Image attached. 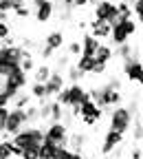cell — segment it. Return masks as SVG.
<instances>
[{
  "instance_id": "4fadbf2b",
  "label": "cell",
  "mask_w": 143,
  "mask_h": 159,
  "mask_svg": "<svg viewBox=\"0 0 143 159\" xmlns=\"http://www.w3.org/2000/svg\"><path fill=\"white\" fill-rule=\"evenodd\" d=\"M121 144H124V133H117V130L108 128V133L104 135V142H101V155L115 152Z\"/></svg>"
},
{
  "instance_id": "ac0fdd59",
  "label": "cell",
  "mask_w": 143,
  "mask_h": 159,
  "mask_svg": "<svg viewBox=\"0 0 143 159\" xmlns=\"http://www.w3.org/2000/svg\"><path fill=\"white\" fill-rule=\"evenodd\" d=\"M44 47H49V49H53V51L62 49V47H64V33H62V31H51V33L46 35V40H44Z\"/></svg>"
},
{
  "instance_id": "8d00e7d4",
  "label": "cell",
  "mask_w": 143,
  "mask_h": 159,
  "mask_svg": "<svg viewBox=\"0 0 143 159\" xmlns=\"http://www.w3.org/2000/svg\"><path fill=\"white\" fill-rule=\"evenodd\" d=\"M106 66H108V64H101V62H95V66H93L90 75H101V73L106 71Z\"/></svg>"
},
{
  "instance_id": "603a6c76",
  "label": "cell",
  "mask_w": 143,
  "mask_h": 159,
  "mask_svg": "<svg viewBox=\"0 0 143 159\" xmlns=\"http://www.w3.org/2000/svg\"><path fill=\"white\" fill-rule=\"evenodd\" d=\"M29 99H31V95H29L27 91H20V93L11 99V106H9V108H24V106H29Z\"/></svg>"
},
{
  "instance_id": "44dd1931",
  "label": "cell",
  "mask_w": 143,
  "mask_h": 159,
  "mask_svg": "<svg viewBox=\"0 0 143 159\" xmlns=\"http://www.w3.org/2000/svg\"><path fill=\"white\" fill-rule=\"evenodd\" d=\"M64 119V106L57 104L55 99H51L49 104V122H62Z\"/></svg>"
},
{
  "instance_id": "e575fe53",
  "label": "cell",
  "mask_w": 143,
  "mask_h": 159,
  "mask_svg": "<svg viewBox=\"0 0 143 159\" xmlns=\"http://www.w3.org/2000/svg\"><path fill=\"white\" fill-rule=\"evenodd\" d=\"M7 115H9V106H2V108H0V133L5 130V122H7Z\"/></svg>"
},
{
  "instance_id": "2e32d148",
  "label": "cell",
  "mask_w": 143,
  "mask_h": 159,
  "mask_svg": "<svg viewBox=\"0 0 143 159\" xmlns=\"http://www.w3.org/2000/svg\"><path fill=\"white\" fill-rule=\"evenodd\" d=\"M79 47H81V53H79V55H90V57H93L95 51H97V47H99V40L93 38L90 33H84V35H81Z\"/></svg>"
},
{
  "instance_id": "ba28073f",
  "label": "cell",
  "mask_w": 143,
  "mask_h": 159,
  "mask_svg": "<svg viewBox=\"0 0 143 159\" xmlns=\"http://www.w3.org/2000/svg\"><path fill=\"white\" fill-rule=\"evenodd\" d=\"M95 20L106 25H115L117 22V2L112 0H99L95 5Z\"/></svg>"
},
{
  "instance_id": "484cf974",
  "label": "cell",
  "mask_w": 143,
  "mask_h": 159,
  "mask_svg": "<svg viewBox=\"0 0 143 159\" xmlns=\"http://www.w3.org/2000/svg\"><path fill=\"white\" fill-rule=\"evenodd\" d=\"M117 57H121V60H128V57H132V55H139V53H134V49H132V44L130 42H126V44H119L117 47V53H115Z\"/></svg>"
},
{
  "instance_id": "e0dca14e",
  "label": "cell",
  "mask_w": 143,
  "mask_h": 159,
  "mask_svg": "<svg viewBox=\"0 0 143 159\" xmlns=\"http://www.w3.org/2000/svg\"><path fill=\"white\" fill-rule=\"evenodd\" d=\"M97 62H101V64H108L110 60L115 57V49L110 47V44H104V42H99V47H97V51H95V55H93Z\"/></svg>"
},
{
  "instance_id": "4dcf8cb0",
  "label": "cell",
  "mask_w": 143,
  "mask_h": 159,
  "mask_svg": "<svg viewBox=\"0 0 143 159\" xmlns=\"http://www.w3.org/2000/svg\"><path fill=\"white\" fill-rule=\"evenodd\" d=\"M24 115H27V122H40L37 119V106H24Z\"/></svg>"
},
{
  "instance_id": "277c9868",
  "label": "cell",
  "mask_w": 143,
  "mask_h": 159,
  "mask_svg": "<svg viewBox=\"0 0 143 159\" xmlns=\"http://www.w3.org/2000/svg\"><path fill=\"white\" fill-rule=\"evenodd\" d=\"M88 97L93 99V102L99 106V108H106V106H119L121 104V91L117 89H110L108 84L106 86H101V89H93L88 91Z\"/></svg>"
},
{
  "instance_id": "8992f818",
  "label": "cell",
  "mask_w": 143,
  "mask_h": 159,
  "mask_svg": "<svg viewBox=\"0 0 143 159\" xmlns=\"http://www.w3.org/2000/svg\"><path fill=\"white\" fill-rule=\"evenodd\" d=\"M101 115H104V108H99L90 97L77 106V117H81V122H84L86 126H95L101 119Z\"/></svg>"
},
{
  "instance_id": "ffe728a7",
  "label": "cell",
  "mask_w": 143,
  "mask_h": 159,
  "mask_svg": "<svg viewBox=\"0 0 143 159\" xmlns=\"http://www.w3.org/2000/svg\"><path fill=\"white\" fill-rule=\"evenodd\" d=\"M84 144H86V135H79V133H75V135H68L66 148H68V150H73V152H81Z\"/></svg>"
},
{
  "instance_id": "d6a6232c",
  "label": "cell",
  "mask_w": 143,
  "mask_h": 159,
  "mask_svg": "<svg viewBox=\"0 0 143 159\" xmlns=\"http://www.w3.org/2000/svg\"><path fill=\"white\" fill-rule=\"evenodd\" d=\"M13 16H15V18H29V16H31V9H29V5H24V7L15 9V11H13Z\"/></svg>"
},
{
  "instance_id": "5bb4252c",
  "label": "cell",
  "mask_w": 143,
  "mask_h": 159,
  "mask_svg": "<svg viewBox=\"0 0 143 159\" xmlns=\"http://www.w3.org/2000/svg\"><path fill=\"white\" fill-rule=\"evenodd\" d=\"M66 146H57V144H51V142H44L40 144V148H37V159H59V155H62V150H64Z\"/></svg>"
},
{
  "instance_id": "9c48e42d",
  "label": "cell",
  "mask_w": 143,
  "mask_h": 159,
  "mask_svg": "<svg viewBox=\"0 0 143 159\" xmlns=\"http://www.w3.org/2000/svg\"><path fill=\"white\" fill-rule=\"evenodd\" d=\"M124 73L128 77L130 84L141 86V77H143V66H141V55H132L128 60H124Z\"/></svg>"
},
{
  "instance_id": "1f68e13d",
  "label": "cell",
  "mask_w": 143,
  "mask_h": 159,
  "mask_svg": "<svg viewBox=\"0 0 143 159\" xmlns=\"http://www.w3.org/2000/svg\"><path fill=\"white\" fill-rule=\"evenodd\" d=\"M59 159H84V157H81V152H73V150L64 148L62 155H59Z\"/></svg>"
},
{
  "instance_id": "5b68a950",
  "label": "cell",
  "mask_w": 143,
  "mask_h": 159,
  "mask_svg": "<svg viewBox=\"0 0 143 159\" xmlns=\"http://www.w3.org/2000/svg\"><path fill=\"white\" fill-rule=\"evenodd\" d=\"M132 113L128 111V106H112V111H110V128L112 130H117V133H128L130 130V126H132Z\"/></svg>"
},
{
  "instance_id": "4316f807",
  "label": "cell",
  "mask_w": 143,
  "mask_h": 159,
  "mask_svg": "<svg viewBox=\"0 0 143 159\" xmlns=\"http://www.w3.org/2000/svg\"><path fill=\"white\" fill-rule=\"evenodd\" d=\"M141 139H143V124H141V115H136L134 128H132V142L134 144H141Z\"/></svg>"
},
{
  "instance_id": "7bdbcfd3",
  "label": "cell",
  "mask_w": 143,
  "mask_h": 159,
  "mask_svg": "<svg viewBox=\"0 0 143 159\" xmlns=\"http://www.w3.org/2000/svg\"><path fill=\"white\" fill-rule=\"evenodd\" d=\"M88 5V0H73V9L75 7H86Z\"/></svg>"
},
{
  "instance_id": "7402d4cb",
  "label": "cell",
  "mask_w": 143,
  "mask_h": 159,
  "mask_svg": "<svg viewBox=\"0 0 143 159\" xmlns=\"http://www.w3.org/2000/svg\"><path fill=\"white\" fill-rule=\"evenodd\" d=\"M95 62H97V60H95V57H90V55H79L77 64H75V69H77V71H81V73L86 75V73H90V71H93Z\"/></svg>"
},
{
  "instance_id": "52a82bcc",
  "label": "cell",
  "mask_w": 143,
  "mask_h": 159,
  "mask_svg": "<svg viewBox=\"0 0 143 159\" xmlns=\"http://www.w3.org/2000/svg\"><path fill=\"white\" fill-rule=\"evenodd\" d=\"M44 139L51 144H57V146H66L68 142V126L64 122H49L46 130H44Z\"/></svg>"
},
{
  "instance_id": "60d3db41",
  "label": "cell",
  "mask_w": 143,
  "mask_h": 159,
  "mask_svg": "<svg viewBox=\"0 0 143 159\" xmlns=\"http://www.w3.org/2000/svg\"><path fill=\"white\" fill-rule=\"evenodd\" d=\"M55 64H57V66H66V64H68V57H66V55H59Z\"/></svg>"
},
{
  "instance_id": "d6986e66",
  "label": "cell",
  "mask_w": 143,
  "mask_h": 159,
  "mask_svg": "<svg viewBox=\"0 0 143 159\" xmlns=\"http://www.w3.org/2000/svg\"><path fill=\"white\" fill-rule=\"evenodd\" d=\"M51 73H53V66H49V64H35V69H33V82L44 84L46 80L51 77Z\"/></svg>"
},
{
  "instance_id": "f546056e",
  "label": "cell",
  "mask_w": 143,
  "mask_h": 159,
  "mask_svg": "<svg viewBox=\"0 0 143 159\" xmlns=\"http://www.w3.org/2000/svg\"><path fill=\"white\" fill-rule=\"evenodd\" d=\"M37 148L40 146H27L20 152V159H37Z\"/></svg>"
},
{
  "instance_id": "f35d334b",
  "label": "cell",
  "mask_w": 143,
  "mask_h": 159,
  "mask_svg": "<svg viewBox=\"0 0 143 159\" xmlns=\"http://www.w3.org/2000/svg\"><path fill=\"white\" fill-rule=\"evenodd\" d=\"M143 157V152H141V144H136L134 148H132V152H130V159H141Z\"/></svg>"
},
{
  "instance_id": "ab89813d",
  "label": "cell",
  "mask_w": 143,
  "mask_h": 159,
  "mask_svg": "<svg viewBox=\"0 0 143 159\" xmlns=\"http://www.w3.org/2000/svg\"><path fill=\"white\" fill-rule=\"evenodd\" d=\"M53 53H55V51H53V49H49V47H44V49H42V57H44V60L53 57Z\"/></svg>"
},
{
  "instance_id": "3957f363",
  "label": "cell",
  "mask_w": 143,
  "mask_h": 159,
  "mask_svg": "<svg viewBox=\"0 0 143 159\" xmlns=\"http://www.w3.org/2000/svg\"><path fill=\"white\" fill-rule=\"evenodd\" d=\"M11 142L18 148H27V146H40L44 142V130L40 126H24L20 128L15 135H11Z\"/></svg>"
},
{
  "instance_id": "cb8c5ba5",
  "label": "cell",
  "mask_w": 143,
  "mask_h": 159,
  "mask_svg": "<svg viewBox=\"0 0 143 159\" xmlns=\"http://www.w3.org/2000/svg\"><path fill=\"white\" fill-rule=\"evenodd\" d=\"M29 95L35 97V99H40V102H42V99H49V97H46V89H44V84H40V82H33V84L29 86Z\"/></svg>"
},
{
  "instance_id": "9a60e30c",
  "label": "cell",
  "mask_w": 143,
  "mask_h": 159,
  "mask_svg": "<svg viewBox=\"0 0 143 159\" xmlns=\"http://www.w3.org/2000/svg\"><path fill=\"white\" fill-rule=\"evenodd\" d=\"M90 35L93 38H97L99 42L101 40H108L110 38V25H106V22H99V20H90Z\"/></svg>"
},
{
  "instance_id": "8fae6325",
  "label": "cell",
  "mask_w": 143,
  "mask_h": 159,
  "mask_svg": "<svg viewBox=\"0 0 143 159\" xmlns=\"http://www.w3.org/2000/svg\"><path fill=\"white\" fill-rule=\"evenodd\" d=\"M31 2H33V18L37 22H49L53 18V11H55L53 0H31Z\"/></svg>"
},
{
  "instance_id": "74e56055",
  "label": "cell",
  "mask_w": 143,
  "mask_h": 159,
  "mask_svg": "<svg viewBox=\"0 0 143 159\" xmlns=\"http://www.w3.org/2000/svg\"><path fill=\"white\" fill-rule=\"evenodd\" d=\"M66 49H68V53H71V55H79V53H81V47H79V42H71Z\"/></svg>"
},
{
  "instance_id": "d590c367",
  "label": "cell",
  "mask_w": 143,
  "mask_h": 159,
  "mask_svg": "<svg viewBox=\"0 0 143 159\" xmlns=\"http://www.w3.org/2000/svg\"><path fill=\"white\" fill-rule=\"evenodd\" d=\"M0 13H13L11 0H0Z\"/></svg>"
},
{
  "instance_id": "6da1fadb",
  "label": "cell",
  "mask_w": 143,
  "mask_h": 159,
  "mask_svg": "<svg viewBox=\"0 0 143 159\" xmlns=\"http://www.w3.org/2000/svg\"><path fill=\"white\" fill-rule=\"evenodd\" d=\"M86 99H88V91L81 84H66L55 95V102L62 104L64 108H77L81 102H86Z\"/></svg>"
},
{
  "instance_id": "f1b7e54d",
  "label": "cell",
  "mask_w": 143,
  "mask_h": 159,
  "mask_svg": "<svg viewBox=\"0 0 143 159\" xmlns=\"http://www.w3.org/2000/svg\"><path fill=\"white\" fill-rule=\"evenodd\" d=\"M130 5H132V16H136L134 20L141 22L143 20V0H134V2H130Z\"/></svg>"
},
{
  "instance_id": "d4e9b609",
  "label": "cell",
  "mask_w": 143,
  "mask_h": 159,
  "mask_svg": "<svg viewBox=\"0 0 143 159\" xmlns=\"http://www.w3.org/2000/svg\"><path fill=\"white\" fill-rule=\"evenodd\" d=\"M33 69H35V60H33V55H31V53H27V51H24L22 60H20V71H24V73L29 75V73H33Z\"/></svg>"
},
{
  "instance_id": "83f0119b",
  "label": "cell",
  "mask_w": 143,
  "mask_h": 159,
  "mask_svg": "<svg viewBox=\"0 0 143 159\" xmlns=\"http://www.w3.org/2000/svg\"><path fill=\"white\" fill-rule=\"evenodd\" d=\"M64 77H66V80H71V84H79V80H84V73L77 71L75 66H71V69H68V73H66Z\"/></svg>"
},
{
  "instance_id": "30bf717a",
  "label": "cell",
  "mask_w": 143,
  "mask_h": 159,
  "mask_svg": "<svg viewBox=\"0 0 143 159\" xmlns=\"http://www.w3.org/2000/svg\"><path fill=\"white\" fill-rule=\"evenodd\" d=\"M27 122V115H24V108H9V115H7V122H5V130L7 135H15L20 128H24Z\"/></svg>"
},
{
  "instance_id": "7a4b0ae2",
  "label": "cell",
  "mask_w": 143,
  "mask_h": 159,
  "mask_svg": "<svg viewBox=\"0 0 143 159\" xmlns=\"http://www.w3.org/2000/svg\"><path fill=\"white\" fill-rule=\"evenodd\" d=\"M139 33V22L134 18H128V20H119V22L110 25V40L112 44L119 47V44H126L130 42V38Z\"/></svg>"
},
{
  "instance_id": "b9f144b4",
  "label": "cell",
  "mask_w": 143,
  "mask_h": 159,
  "mask_svg": "<svg viewBox=\"0 0 143 159\" xmlns=\"http://www.w3.org/2000/svg\"><path fill=\"white\" fill-rule=\"evenodd\" d=\"M2 106H9V99H7V95L2 91H0V108H2Z\"/></svg>"
},
{
  "instance_id": "7c38bea8",
  "label": "cell",
  "mask_w": 143,
  "mask_h": 159,
  "mask_svg": "<svg viewBox=\"0 0 143 159\" xmlns=\"http://www.w3.org/2000/svg\"><path fill=\"white\" fill-rule=\"evenodd\" d=\"M66 86V77H64V73L62 71H55L53 69V73H51V77L44 82V89H46V97L51 99V97H55L59 91H62Z\"/></svg>"
},
{
  "instance_id": "836d02e7",
  "label": "cell",
  "mask_w": 143,
  "mask_h": 159,
  "mask_svg": "<svg viewBox=\"0 0 143 159\" xmlns=\"http://www.w3.org/2000/svg\"><path fill=\"white\" fill-rule=\"evenodd\" d=\"M11 35V27L7 22H0V40H7Z\"/></svg>"
}]
</instances>
